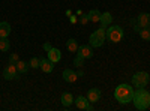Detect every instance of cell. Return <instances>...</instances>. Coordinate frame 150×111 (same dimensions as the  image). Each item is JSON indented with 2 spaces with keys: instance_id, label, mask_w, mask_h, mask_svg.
Segmentation results:
<instances>
[{
  "instance_id": "obj_18",
  "label": "cell",
  "mask_w": 150,
  "mask_h": 111,
  "mask_svg": "<svg viewBox=\"0 0 150 111\" xmlns=\"http://www.w3.org/2000/svg\"><path fill=\"white\" fill-rule=\"evenodd\" d=\"M78 42L77 41H75L74 38H71V39H68L66 41V48H68V50L71 51V53H77V50H78Z\"/></svg>"
},
{
  "instance_id": "obj_14",
  "label": "cell",
  "mask_w": 150,
  "mask_h": 111,
  "mask_svg": "<svg viewBox=\"0 0 150 111\" xmlns=\"http://www.w3.org/2000/svg\"><path fill=\"white\" fill-rule=\"evenodd\" d=\"M11 35V24L6 21L0 23V38H8Z\"/></svg>"
},
{
  "instance_id": "obj_10",
  "label": "cell",
  "mask_w": 150,
  "mask_h": 111,
  "mask_svg": "<svg viewBox=\"0 0 150 111\" xmlns=\"http://www.w3.org/2000/svg\"><path fill=\"white\" fill-rule=\"evenodd\" d=\"M39 68H41L45 74H50V72H53L54 65H53V62L50 60V59H41V65H39Z\"/></svg>"
},
{
  "instance_id": "obj_26",
  "label": "cell",
  "mask_w": 150,
  "mask_h": 111,
  "mask_svg": "<svg viewBox=\"0 0 150 111\" xmlns=\"http://www.w3.org/2000/svg\"><path fill=\"white\" fill-rule=\"evenodd\" d=\"M44 48H45V50H47V51H48V50H51V47H50L48 44H45V45H44Z\"/></svg>"
},
{
  "instance_id": "obj_20",
  "label": "cell",
  "mask_w": 150,
  "mask_h": 111,
  "mask_svg": "<svg viewBox=\"0 0 150 111\" xmlns=\"http://www.w3.org/2000/svg\"><path fill=\"white\" fill-rule=\"evenodd\" d=\"M138 33H140V38L143 41H150V27H144Z\"/></svg>"
},
{
  "instance_id": "obj_25",
  "label": "cell",
  "mask_w": 150,
  "mask_h": 111,
  "mask_svg": "<svg viewBox=\"0 0 150 111\" xmlns=\"http://www.w3.org/2000/svg\"><path fill=\"white\" fill-rule=\"evenodd\" d=\"M80 23H81V24H87V23H89V15H87V14H83L81 18H80Z\"/></svg>"
},
{
  "instance_id": "obj_4",
  "label": "cell",
  "mask_w": 150,
  "mask_h": 111,
  "mask_svg": "<svg viewBox=\"0 0 150 111\" xmlns=\"http://www.w3.org/2000/svg\"><path fill=\"white\" fill-rule=\"evenodd\" d=\"M105 30H107V27H104V26H101V29L95 30L89 38V44L92 47H102L105 42Z\"/></svg>"
},
{
  "instance_id": "obj_17",
  "label": "cell",
  "mask_w": 150,
  "mask_h": 111,
  "mask_svg": "<svg viewBox=\"0 0 150 111\" xmlns=\"http://www.w3.org/2000/svg\"><path fill=\"white\" fill-rule=\"evenodd\" d=\"M111 20H112V15L110 14V12H104V14L101 15V26H104V27H108L110 24H111Z\"/></svg>"
},
{
  "instance_id": "obj_6",
  "label": "cell",
  "mask_w": 150,
  "mask_h": 111,
  "mask_svg": "<svg viewBox=\"0 0 150 111\" xmlns=\"http://www.w3.org/2000/svg\"><path fill=\"white\" fill-rule=\"evenodd\" d=\"M74 102H75V107H77L78 110H87V111L93 110V107L90 105V101L87 99L86 96H77L74 99Z\"/></svg>"
},
{
  "instance_id": "obj_23",
  "label": "cell",
  "mask_w": 150,
  "mask_h": 111,
  "mask_svg": "<svg viewBox=\"0 0 150 111\" xmlns=\"http://www.w3.org/2000/svg\"><path fill=\"white\" fill-rule=\"evenodd\" d=\"M84 60H86L84 57H81V56L77 54V56H75V59H74V65H75V66H78V68H81V66L84 65Z\"/></svg>"
},
{
  "instance_id": "obj_9",
  "label": "cell",
  "mask_w": 150,
  "mask_h": 111,
  "mask_svg": "<svg viewBox=\"0 0 150 111\" xmlns=\"http://www.w3.org/2000/svg\"><path fill=\"white\" fill-rule=\"evenodd\" d=\"M137 24L144 29V27H150V14H140L137 17Z\"/></svg>"
},
{
  "instance_id": "obj_5",
  "label": "cell",
  "mask_w": 150,
  "mask_h": 111,
  "mask_svg": "<svg viewBox=\"0 0 150 111\" xmlns=\"http://www.w3.org/2000/svg\"><path fill=\"white\" fill-rule=\"evenodd\" d=\"M149 81H150V75L147 72H137L135 75L132 77V83H134V86L137 89L146 87V86L149 84Z\"/></svg>"
},
{
  "instance_id": "obj_15",
  "label": "cell",
  "mask_w": 150,
  "mask_h": 111,
  "mask_svg": "<svg viewBox=\"0 0 150 111\" xmlns=\"http://www.w3.org/2000/svg\"><path fill=\"white\" fill-rule=\"evenodd\" d=\"M87 15H89V21L90 23H99L101 21V12H99L98 9H90L89 12H87Z\"/></svg>"
},
{
  "instance_id": "obj_24",
  "label": "cell",
  "mask_w": 150,
  "mask_h": 111,
  "mask_svg": "<svg viewBox=\"0 0 150 111\" xmlns=\"http://www.w3.org/2000/svg\"><path fill=\"white\" fill-rule=\"evenodd\" d=\"M18 60H20V57H18V54H17V53H12V54L9 56V63H14V65H15Z\"/></svg>"
},
{
  "instance_id": "obj_19",
  "label": "cell",
  "mask_w": 150,
  "mask_h": 111,
  "mask_svg": "<svg viewBox=\"0 0 150 111\" xmlns=\"http://www.w3.org/2000/svg\"><path fill=\"white\" fill-rule=\"evenodd\" d=\"M15 66H17L18 74H26L27 69H29V65L26 63V62H23V60H18L17 63H15Z\"/></svg>"
},
{
  "instance_id": "obj_8",
  "label": "cell",
  "mask_w": 150,
  "mask_h": 111,
  "mask_svg": "<svg viewBox=\"0 0 150 111\" xmlns=\"http://www.w3.org/2000/svg\"><path fill=\"white\" fill-rule=\"evenodd\" d=\"M77 54L84 57V59H92L93 57V47L90 44L89 45H80L77 50Z\"/></svg>"
},
{
  "instance_id": "obj_11",
  "label": "cell",
  "mask_w": 150,
  "mask_h": 111,
  "mask_svg": "<svg viewBox=\"0 0 150 111\" xmlns=\"http://www.w3.org/2000/svg\"><path fill=\"white\" fill-rule=\"evenodd\" d=\"M87 99H89L92 104L98 102L99 99H101V90L99 89H90L89 92H87Z\"/></svg>"
},
{
  "instance_id": "obj_21",
  "label": "cell",
  "mask_w": 150,
  "mask_h": 111,
  "mask_svg": "<svg viewBox=\"0 0 150 111\" xmlns=\"http://www.w3.org/2000/svg\"><path fill=\"white\" fill-rule=\"evenodd\" d=\"M9 47H11V44H9L8 38H0V51H3V53L8 51Z\"/></svg>"
},
{
  "instance_id": "obj_2",
  "label": "cell",
  "mask_w": 150,
  "mask_h": 111,
  "mask_svg": "<svg viewBox=\"0 0 150 111\" xmlns=\"http://www.w3.org/2000/svg\"><path fill=\"white\" fill-rule=\"evenodd\" d=\"M134 105L137 110L140 111H146L149 107H150V93L143 87V89H138L135 93H134V99H132Z\"/></svg>"
},
{
  "instance_id": "obj_3",
  "label": "cell",
  "mask_w": 150,
  "mask_h": 111,
  "mask_svg": "<svg viewBox=\"0 0 150 111\" xmlns=\"http://www.w3.org/2000/svg\"><path fill=\"white\" fill-rule=\"evenodd\" d=\"M123 36H125V33H123V29L120 26H111L110 24L105 30V39L112 42V44L120 42L123 39Z\"/></svg>"
},
{
  "instance_id": "obj_13",
  "label": "cell",
  "mask_w": 150,
  "mask_h": 111,
  "mask_svg": "<svg viewBox=\"0 0 150 111\" xmlns=\"http://www.w3.org/2000/svg\"><path fill=\"white\" fill-rule=\"evenodd\" d=\"M48 59L51 60L53 63H57V62H60V59H62L60 50H57V48H51V50H48Z\"/></svg>"
},
{
  "instance_id": "obj_12",
  "label": "cell",
  "mask_w": 150,
  "mask_h": 111,
  "mask_svg": "<svg viewBox=\"0 0 150 111\" xmlns=\"http://www.w3.org/2000/svg\"><path fill=\"white\" fill-rule=\"evenodd\" d=\"M63 80L66 81V83H75L78 80V75L75 74L72 69H65L63 71Z\"/></svg>"
},
{
  "instance_id": "obj_7",
  "label": "cell",
  "mask_w": 150,
  "mask_h": 111,
  "mask_svg": "<svg viewBox=\"0 0 150 111\" xmlns=\"http://www.w3.org/2000/svg\"><path fill=\"white\" fill-rule=\"evenodd\" d=\"M3 78L5 80H14V78H18V71H17V66L14 63H9L5 69H3Z\"/></svg>"
},
{
  "instance_id": "obj_1",
  "label": "cell",
  "mask_w": 150,
  "mask_h": 111,
  "mask_svg": "<svg viewBox=\"0 0 150 111\" xmlns=\"http://www.w3.org/2000/svg\"><path fill=\"white\" fill-rule=\"evenodd\" d=\"M134 93H135V90L132 89V86H129V84H120V86H117L116 90H114V98L120 104H128V102H132Z\"/></svg>"
},
{
  "instance_id": "obj_16",
  "label": "cell",
  "mask_w": 150,
  "mask_h": 111,
  "mask_svg": "<svg viewBox=\"0 0 150 111\" xmlns=\"http://www.w3.org/2000/svg\"><path fill=\"white\" fill-rule=\"evenodd\" d=\"M62 104H63V107H71V105L74 104V96H72V93L65 92L63 95H62Z\"/></svg>"
},
{
  "instance_id": "obj_22",
  "label": "cell",
  "mask_w": 150,
  "mask_h": 111,
  "mask_svg": "<svg viewBox=\"0 0 150 111\" xmlns=\"http://www.w3.org/2000/svg\"><path fill=\"white\" fill-rule=\"evenodd\" d=\"M39 65H41V59H38V57H32L30 62H29V66L33 68V69H38Z\"/></svg>"
}]
</instances>
